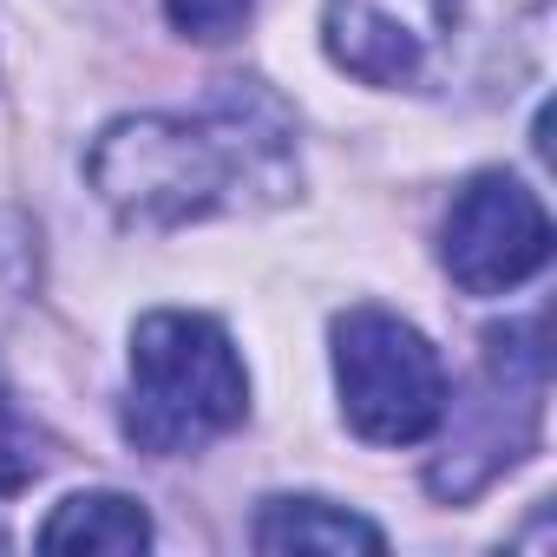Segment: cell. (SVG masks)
I'll return each instance as SVG.
<instances>
[{
	"instance_id": "1",
	"label": "cell",
	"mask_w": 557,
	"mask_h": 557,
	"mask_svg": "<svg viewBox=\"0 0 557 557\" xmlns=\"http://www.w3.org/2000/svg\"><path fill=\"white\" fill-rule=\"evenodd\" d=\"M92 190L138 230L269 210L296 190V125L256 79H230L203 112L106 125L86 158Z\"/></svg>"
},
{
	"instance_id": "2",
	"label": "cell",
	"mask_w": 557,
	"mask_h": 557,
	"mask_svg": "<svg viewBox=\"0 0 557 557\" xmlns=\"http://www.w3.org/2000/svg\"><path fill=\"white\" fill-rule=\"evenodd\" d=\"M249 413V374L230 348V335L210 315L158 309L132 335V400H125V440L151 459H184L210 446L216 433L243 426Z\"/></svg>"
},
{
	"instance_id": "3",
	"label": "cell",
	"mask_w": 557,
	"mask_h": 557,
	"mask_svg": "<svg viewBox=\"0 0 557 557\" xmlns=\"http://www.w3.org/2000/svg\"><path fill=\"white\" fill-rule=\"evenodd\" d=\"M335 387L348 426L374 446H413L446 420V368L433 342L387 309L335 315Z\"/></svg>"
},
{
	"instance_id": "4",
	"label": "cell",
	"mask_w": 557,
	"mask_h": 557,
	"mask_svg": "<svg viewBox=\"0 0 557 557\" xmlns=\"http://www.w3.org/2000/svg\"><path fill=\"white\" fill-rule=\"evenodd\" d=\"M453 283L466 296H505L518 283H531V275L544 269L550 256V216L544 203L505 177V171H479L453 210H446V243H440Z\"/></svg>"
},
{
	"instance_id": "5",
	"label": "cell",
	"mask_w": 557,
	"mask_h": 557,
	"mask_svg": "<svg viewBox=\"0 0 557 557\" xmlns=\"http://www.w3.org/2000/svg\"><path fill=\"white\" fill-rule=\"evenodd\" d=\"M466 0H329V53L368 86H426L459 34Z\"/></svg>"
},
{
	"instance_id": "6",
	"label": "cell",
	"mask_w": 557,
	"mask_h": 557,
	"mask_svg": "<svg viewBox=\"0 0 557 557\" xmlns=\"http://www.w3.org/2000/svg\"><path fill=\"white\" fill-rule=\"evenodd\" d=\"M249 537L269 557H283V550H387L381 524H368L361 511L329 505V498H269Z\"/></svg>"
},
{
	"instance_id": "7",
	"label": "cell",
	"mask_w": 557,
	"mask_h": 557,
	"mask_svg": "<svg viewBox=\"0 0 557 557\" xmlns=\"http://www.w3.org/2000/svg\"><path fill=\"white\" fill-rule=\"evenodd\" d=\"M145 544H151V518L125 492H73L40 531V550H106V557H119V550H145Z\"/></svg>"
},
{
	"instance_id": "8",
	"label": "cell",
	"mask_w": 557,
	"mask_h": 557,
	"mask_svg": "<svg viewBox=\"0 0 557 557\" xmlns=\"http://www.w3.org/2000/svg\"><path fill=\"white\" fill-rule=\"evenodd\" d=\"M164 14L184 40H230L256 14V0H164Z\"/></svg>"
},
{
	"instance_id": "9",
	"label": "cell",
	"mask_w": 557,
	"mask_h": 557,
	"mask_svg": "<svg viewBox=\"0 0 557 557\" xmlns=\"http://www.w3.org/2000/svg\"><path fill=\"white\" fill-rule=\"evenodd\" d=\"M40 472V453H34V433L21 426V413L0 400V492H21L27 479Z\"/></svg>"
},
{
	"instance_id": "10",
	"label": "cell",
	"mask_w": 557,
	"mask_h": 557,
	"mask_svg": "<svg viewBox=\"0 0 557 557\" xmlns=\"http://www.w3.org/2000/svg\"><path fill=\"white\" fill-rule=\"evenodd\" d=\"M0 544H8V537H0Z\"/></svg>"
}]
</instances>
